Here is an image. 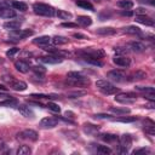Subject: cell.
Here are the masks:
<instances>
[{"mask_svg":"<svg viewBox=\"0 0 155 155\" xmlns=\"http://www.w3.org/2000/svg\"><path fill=\"white\" fill-rule=\"evenodd\" d=\"M33 10L36 15L39 16H45V17H52L56 13V10L48 5V4H44V2H35L33 5Z\"/></svg>","mask_w":155,"mask_h":155,"instance_id":"obj_1","label":"cell"},{"mask_svg":"<svg viewBox=\"0 0 155 155\" xmlns=\"http://www.w3.org/2000/svg\"><path fill=\"white\" fill-rule=\"evenodd\" d=\"M96 87L103 94H108V96L109 94H115V93L119 92V88L108 80H97L96 81Z\"/></svg>","mask_w":155,"mask_h":155,"instance_id":"obj_2","label":"cell"},{"mask_svg":"<svg viewBox=\"0 0 155 155\" xmlns=\"http://www.w3.org/2000/svg\"><path fill=\"white\" fill-rule=\"evenodd\" d=\"M82 58H96L99 59L102 57H104L105 52L102 48H84L81 51L78 52Z\"/></svg>","mask_w":155,"mask_h":155,"instance_id":"obj_3","label":"cell"},{"mask_svg":"<svg viewBox=\"0 0 155 155\" xmlns=\"http://www.w3.org/2000/svg\"><path fill=\"white\" fill-rule=\"evenodd\" d=\"M137 94L136 93H132V92H121V93H117L115 96V101L116 102H120V103H132L134 99H136Z\"/></svg>","mask_w":155,"mask_h":155,"instance_id":"obj_4","label":"cell"},{"mask_svg":"<svg viewBox=\"0 0 155 155\" xmlns=\"http://www.w3.org/2000/svg\"><path fill=\"white\" fill-rule=\"evenodd\" d=\"M17 138L18 139H25V140L35 142V140H38V133L34 130H24V131H22V132H19L17 134Z\"/></svg>","mask_w":155,"mask_h":155,"instance_id":"obj_5","label":"cell"},{"mask_svg":"<svg viewBox=\"0 0 155 155\" xmlns=\"http://www.w3.org/2000/svg\"><path fill=\"white\" fill-rule=\"evenodd\" d=\"M120 149H121V153H127L128 149L131 148L132 145V137L130 134H122L120 137Z\"/></svg>","mask_w":155,"mask_h":155,"instance_id":"obj_6","label":"cell"},{"mask_svg":"<svg viewBox=\"0 0 155 155\" xmlns=\"http://www.w3.org/2000/svg\"><path fill=\"white\" fill-rule=\"evenodd\" d=\"M34 34L33 30H29V29H17V30H11L10 35L15 39H25V38H29Z\"/></svg>","mask_w":155,"mask_h":155,"instance_id":"obj_7","label":"cell"},{"mask_svg":"<svg viewBox=\"0 0 155 155\" xmlns=\"http://www.w3.org/2000/svg\"><path fill=\"white\" fill-rule=\"evenodd\" d=\"M108 79L114 82H124L126 80V75L120 70H110L108 73Z\"/></svg>","mask_w":155,"mask_h":155,"instance_id":"obj_8","label":"cell"},{"mask_svg":"<svg viewBox=\"0 0 155 155\" xmlns=\"http://www.w3.org/2000/svg\"><path fill=\"white\" fill-rule=\"evenodd\" d=\"M58 125V119L54 117H44L39 122V126L41 128H53Z\"/></svg>","mask_w":155,"mask_h":155,"instance_id":"obj_9","label":"cell"},{"mask_svg":"<svg viewBox=\"0 0 155 155\" xmlns=\"http://www.w3.org/2000/svg\"><path fill=\"white\" fill-rule=\"evenodd\" d=\"M40 61L42 63H46V64H58V63H62L63 62V57L54 56V54H48V56L41 57Z\"/></svg>","mask_w":155,"mask_h":155,"instance_id":"obj_10","label":"cell"},{"mask_svg":"<svg viewBox=\"0 0 155 155\" xmlns=\"http://www.w3.org/2000/svg\"><path fill=\"white\" fill-rule=\"evenodd\" d=\"M8 85H10V87H11L12 90H15V91H24V90H27V84H25L24 81H22V80H16V79H13V78L8 81Z\"/></svg>","mask_w":155,"mask_h":155,"instance_id":"obj_11","label":"cell"},{"mask_svg":"<svg viewBox=\"0 0 155 155\" xmlns=\"http://www.w3.org/2000/svg\"><path fill=\"white\" fill-rule=\"evenodd\" d=\"M127 47L131 50V51H133V52H137V53H139V52H144L145 51V45L143 44V42H140V41H130L128 44H127Z\"/></svg>","mask_w":155,"mask_h":155,"instance_id":"obj_12","label":"cell"},{"mask_svg":"<svg viewBox=\"0 0 155 155\" xmlns=\"http://www.w3.org/2000/svg\"><path fill=\"white\" fill-rule=\"evenodd\" d=\"M113 62H114V64H116L119 67H122V68L130 67V64H131V59L126 56H115L113 58Z\"/></svg>","mask_w":155,"mask_h":155,"instance_id":"obj_13","label":"cell"},{"mask_svg":"<svg viewBox=\"0 0 155 155\" xmlns=\"http://www.w3.org/2000/svg\"><path fill=\"white\" fill-rule=\"evenodd\" d=\"M67 84L71 85V86H79V87H84V86H88L90 85V79L88 78H82V79H78V80H73V79H68L67 78Z\"/></svg>","mask_w":155,"mask_h":155,"instance_id":"obj_14","label":"cell"},{"mask_svg":"<svg viewBox=\"0 0 155 155\" xmlns=\"http://www.w3.org/2000/svg\"><path fill=\"white\" fill-rule=\"evenodd\" d=\"M16 16V12L13 8L7 7V6H1L0 7V17L4 19H8V18H13Z\"/></svg>","mask_w":155,"mask_h":155,"instance_id":"obj_15","label":"cell"},{"mask_svg":"<svg viewBox=\"0 0 155 155\" xmlns=\"http://www.w3.org/2000/svg\"><path fill=\"white\" fill-rule=\"evenodd\" d=\"M136 22L140 23V24H144V25H148V27H153L154 25V19L145 16V15H137L136 16Z\"/></svg>","mask_w":155,"mask_h":155,"instance_id":"obj_16","label":"cell"},{"mask_svg":"<svg viewBox=\"0 0 155 155\" xmlns=\"http://www.w3.org/2000/svg\"><path fill=\"white\" fill-rule=\"evenodd\" d=\"M15 68H16L19 73H28V71H29V69H30L29 63H28V62H25V61H22V59H19V61L15 62Z\"/></svg>","mask_w":155,"mask_h":155,"instance_id":"obj_17","label":"cell"},{"mask_svg":"<svg viewBox=\"0 0 155 155\" xmlns=\"http://www.w3.org/2000/svg\"><path fill=\"white\" fill-rule=\"evenodd\" d=\"M17 109H18V111H19L24 117H30V119L34 117V113H33V110H31L28 105H25V104H19Z\"/></svg>","mask_w":155,"mask_h":155,"instance_id":"obj_18","label":"cell"},{"mask_svg":"<svg viewBox=\"0 0 155 155\" xmlns=\"http://www.w3.org/2000/svg\"><path fill=\"white\" fill-rule=\"evenodd\" d=\"M22 22L21 21H8L6 23H4V28L7 30H17L19 29Z\"/></svg>","mask_w":155,"mask_h":155,"instance_id":"obj_19","label":"cell"},{"mask_svg":"<svg viewBox=\"0 0 155 155\" xmlns=\"http://www.w3.org/2000/svg\"><path fill=\"white\" fill-rule=\"evenodd\" d=\"M144 78H147V74L143 70H136L134 73H132L128 76V80L130 81H138V80H143Z\"/></svg>","mask_w":155,"mask_h":155,"instance_id":"obj_20","label":"cell"},{"mask_svg":"<svg viewBox=\"0 0 155 155\" xmlns=\"http://www.w3.org/2000/svg\"><path fill=\"white\" fill-rule=\"evenodd\" d=\"M76 23L82 25V27H88V25L92 24V18L88 17V16H78Z\"/></svg>","mask_w":155,"mask_h":155,"instance_id":"obj_21","label":"cell"},{"mask_svg":"<svg viewBox=\"0 0 155 155\" xmlns=\"http://www.w3.org/2000/svg\"><path fill=\"white\" fill-rule=\"evenodd\" d=\"M96 33L99 35H114V34H116V29H114L111 27H103V28H98L96 30Z\"/></svg>","mask_w":155,"mask_h":155,"instance_id":"obj_22","label":"cell"},{"mask_svg":"<svg viewBox=\"0 0 155 155\" xmlns=\"http://www.w3.org/2000/svg\"><path fill=\"white\" fill-rule=\"evenodd\" d=\"M50 41H51V38L47 36V35H42V36H39V38H36V39L33 40V42L35 45H40V46H46Z\"/></svg>","mask_w":155,"mask_h":155,"instance_id":"obj_23","label":"cell"},{"mask_svg":"<svg viewBox=\"0 0 155 155\" xmlns=\"http://www.w3.org/2000/svg\"><path fill=\"white\" fill-rule=\"evenodd\" d=\"M84 131H85V133H87V134H94V133H97V132L99 131V127L96 126V125L85 124V125H84Z\"/></svg>","mask_w":155,"mask_h":155,"instance_id":"obj_24","label":"cell"},{"mask_svg":"<svg viewBox=\"0 0 155 155\" xmlns=\"http://www.w3.org/2000/svg\"><path fill=\"white\" fill-rule=\"evenodd\" d=\"M11 6L15 8V10H19L22 12L27 11L28 10V5L25 2H22V1H12L11 2Z\"/></svg>","mask_w":155,"mask_h":155,"instance_id":"obj_25","label":"cell"},{"mask_svg":"<svg viewBox=\"0 0 155 155\" xmlns=\"http://www.w3.org/2000/svg\"><path fill=\"white\" fill-rule=\"evenodd\" d=\"M124 33H127V34H133V35H142V31L138 27H134V25H128V27H125L124 29Z\"/></svg>","mask_w":155,"mask_h":155,"instance_id":"obj_26","label":"cell"},{"mask_svg":"<svg viewBox=\"0 0 155 155\" xmlns=\"http://www.w3.org/2000/svg\"><path fill=\"white\" fill-rule=\"evenodd\" d=\"M59 19H70L73 17V15L68 11H64V10H57L56 13H54Z\"/></svg>","mask_w":155,"mask_h":155,"instance_id":"obj_27","label":"cell"},{"mask_svg":"<svg viewBox=\"0 0 155 155\" xmlns=\"http://www.w3.org/2000/svg\"><path fill=\"white\" fill-rule=\"evenodd\" d=\"M51 41H52L53 45H58V46H59V45H64V44H67V42H68V39L64 38V36L56 35V36L51 38Z\"/></svg>","mask_w":155,"mask_h":155,"instance_id":"obj_28","label":"cell"},{"mask_svg":"<svg viewBox=\"0 0 155 155\" xmlns=\"http://www.w3.org/2000/svg\"><path fill=\"white\" fill-rule=\"evenodd\" d=\"M75 4H76L79 7H82V8L93 11V6H92V4H91L90 1H87V0H76Z\"/></svg>","mask_w":155,"mask_h":155,"instance_id":"obj_29","label":"cell"},{"mask_svg":"<svg viewBox=\"0 0 155 155\" xmlns=\"http://www.w3.org/2000/svg\"><path fill=\"white\" fill-rule=\"evenodd\" d=\"M101 138L107 142V143H113L115 140H117V136L116 134H111V133H104V134H101Z\"/></svg>","mask_w":155,"mask_h":155,"instance_id":"obj_30","label":"cell"},{"mask_svg":"<svg viewBox=\"0 0 155 155\" xmlns=\"http://www.w3.org/2000/svg\"><path fill=\"white\" fill-rule=\"evenodd\" d=\"M117 6L121 7V8H124V10H130V8L133 7V2L130 1V0H120L117 2Z\"/></svg>","mask_w":155,"mask_h":155,"instance_id":"obj_31","label":"cell"},{"mask_svg":"<svg viewBox=\"0 0 155 155\" xmlns=\"http://www.w3.org/2000/svg\"><path fill=\"white\" fill-rule=\"evenodd\" d=\"M85 94H86V91H84V90H75V91H70L67 93V96L69 98H78V97H81Z\"/></svg>","mask_w":155,"mask_h":155,"instance_id":"obj_32","label":"cell"},{"mask_svg":"<svg viewBox=\"0 0 155 155\" xmlns=\"http://www.w3.org/2000/svg\"><path fill=\"white\" fill-rule=\"evenodd\" d=\"M110 111H111V113H115V114L124 115V114H128L131 110H130L128 108H126V107H125V108H117V107L115 108V107H111V108H110Z\"/></svg>","mask_w":155,"mask_h":155,"instance_id":"obj_33","label":"cell"},{"mask_svg":"<svg viewBox=\"0 0 155 155\" xmlns=\"http://www.w3.org/2000/svg\"><path fill=\"white\" fill-rule=\"evenodd\" d=\"M67 78H68V79H73V80H78V79L85 78V75H82V74L79 73V71H69V73L67 74Z\"/></svg>","mask_w":155,"mask_h":155,"instance_id":"obj_34","label":"cell"},{"mask_svg":"<svg viewBox=\"0 0 155 155\" xmlns=\"http://www.w3.org/2000/svg\"><path fill=\"white\" fill-rule=\"evenodd\" d=\"M136 90L145 93H155V90L151 86H136Z\"/></svg>","mask_w":155,"mask_h":155,"instance_id":"obj_35","label":"cell"},{"mask_svg":"<svg viewBox=\"0 0 155 155\" xmlns=\"http://www.w3.org/2000/svg\"><path fill=\"white\" fill-rule=\"evenodd\" d=\"M31 153V149L28 147V145H21L17 150V154L18 155H28Z\"/></svg>","mask_w":155,"mask_h":155,"instance_id":"obj_36","label":"cell"},{"mask_svg":"<svg viewBox=\"0 0 155 155\" xmlns=\"http://www.w3.org/2000/svg\"><path fill=\"white\" fill-rule=\"evenodd\" d=\"M17 104V101L15 98H7L6 101L4 102H0V107H12V105H16Z\"/></svg>","mask_w":155,"mask_h":155,"instance_id":"obj_37","label":"cell"},{"mask_svg":"<svg viewBox=\"0 0 155 155\" xmlns=\"http://www.w3.org/2000/svg\"><path fill=\"white\" fill-rule=\"evenodd\" d=\"M84 61L88 64H92V65H96V67H102L103 63L99 61V59H96V58H84Z\"/></svg>","mask_w":155,"mask_h":155,"instance_id":"obj_38","label":"cell"},{"mask_svg":"<svg viewBox=\"0 0 155 155\" xmlns=\"http://www.w3.org/2000/svg\"><path fill=\"white\" fill-rule=\"evenodd\" d=\"M144 131H145L148 134L154 136V134H155V125H154V122H153V121H150V125H145Z\"/></svg>","mask_w":155,"mask_h":155,"instance_id":"obj_39","label":"cell"},{"mask_svg":"<svg viewBox=\"0 0 155 155\" xmlns=\"http://www.w3.org/2000/svg\"><path fill=\"white\" fill-rule=\"evenodd\" d=\"M97 145H98V144H97ZM97 151H98L99 154H104V155L111 154V149L108 148L107 145H98V147H97Z\"/></svg>","mask_w":155,"mask_h":155,"instance_id":"obj_40","label":"cell"},{"mask_svg":"<svg viewBox=\"0 0 155 155\" xmlns=\"http://www.w3.org/2000/svg\"><path fill=\"white\" fill-rule=\"evenodd\" d=\"M46 107H47L50 110L54 111V113H59V111H61V108L58 107V104H56V103H53V102H48Z\"/></svg>","mask_w":155,"mask_h":155,"instance_id":"obj_41","label":"cell"},{"mask_svg":"<svg viewBox=\"0 0 155 155\" xmlns=\"http://www.w3.org/2000/svg\"><path fill=\"white\" fill-rule=\"evenodd\" d=\"M137 119H136V116H124V117H119V119H116V121H119V122H133V121H136Z\"/></svg>","mask_w":155,"mask_h":155,"instance_id":"obj_42","label":"cell"},{"mask_svg":"<svg viewBox=\"0 0 155 155\" xmlns=\"http://www.w3.org/2000/svg\"><path fill=\"white\" fill-rule=\"evenodd\" d=\"M114 51L117 53V56H122V54L127 53V48L126 47H115Z\"/></svg>","mask_w":155,"mask_h":155,"instance_id":"obj_43","label":"cell"},{"mask_svg":"<svg viewBox=\"0 0 155 155\" xmlns=\"http://www.w3.org/2000/svg\"><path fill=\"white\" fill-rule=\"evenodd\" d=\"M18 51H19V48H16V47H15V48H10V50L6 52V56H7V57H10V58H12V57L18 52Z\"/></svg>","mask_w":155,"mask_h":155,"instance_id":"obj_44","label":"cell"},{"mask_svg":"<svg viewBox=\"0 0 155 155\" xmlns=\"http://www.w3.org/2000/svg\"><path fill=\"white\" fill-rule=\"evenodd\" d=\"M33 70L36 73V74H39V73H41V74H44L45 71H46V69L42 67V65H35V67H33Z\"/></svg>","mask_w":155,"mask_h":155,"instance_id":"obj_45","label":"cell"},{"mask_svg":"<svg viewBox=\"0 0 155 155\" xmlns=\"http://www.w3.org/2000/svg\"><path fill=\"white\" fill-rule=\"evenodd\" d=\"M61 27L63 28H76L78 27V23H71V22H67V23H62Z\"/></svg>","mask_w":155,"mask_h":155,"instance_id":"obj_46","label":"cell"},{"mask_svg":"<svg viewBox=\"0 0 155 155\" xmlns=\"http://www.w3.org/2000/svg\"><path fill=\"white\" fill-rule=\"evenodd\" d=\"M139 153H150V150L148 148H139V149L133 150V154H139Z\"/></svg>","mask_w":155,"mask_h":155,"instance_id":"obj_47","label":"cell"},{"mask_svg":"<svg viewBox=\"0 0 155 155\" xmlns=\"http://www.w3.org/2000/svg\"><path fill=\"white\" fill-rule=\"evenodd\" d=\"M94 117L96 119H111V116L108 114H96Z\"/></svg>","mask_w":155,"mask_h":155,"instance_id":"obj_48","label":"cell"},{"mask_svg":"<svg viewBox=\"0 0 155 155\" xmlns=\"http://www.w3.org/2000/svg\"><path fill=\"white\" fill-rule=\"evenodd\" d=\"M31 97H36V98H41V99H44V98H50L48 97V94H39V93H33L31 94Z\"/></svg>","mask_w":155,"mask_h":155,"instance_id":"obj_49","label":"cell"},{"mask_svg":"<svg viewBox=\"0 0 155 155\" xmlns=\"http://www.w3.org/2000/svg\"><path fill=\"white\" fill-rule=\"evenodd\" d=\"M73 36H74V38H76V39H87V38H86V35L80 34V33H75Z\"/></svg>","mask_w":155,"mask_h":155,"instance_id":"obj_50","label":"cell"},{"mask_svg":"<svg viewBox=\"0 0 155 155\" xmlns=\"http://www.w3.org/2000/svg\"><path fill=\"white\" fill-rule=\"evenodd\" d=\"M140 4H149V5H153L154 4V1L153 0H138Z\"/></svg>","mask_w":155,"mask_h":155,"instance_id":"obj_51","label":"cell"},{"mask_svg":"<svg viewBox=\"0 0 155 155\" xmlns=\"http://www.w3.org/2000/svg\"><path fill=\"white\" fill-rule=\"evenodd\" d=\"M154 105H155V104H154V102H151V101H150V103H149V104H147L145 107H147V108H149V109H154V108H155Z\"/></svg>","mask_w":155,"mask_h":155,"instance_id":"obj_52","label":"cell"},{"mask_svg":"<svg viewBox=\"0 0 155 155\" xmlns=\"http://www.w3.org/2000/svg\"><path fill=\"white\" fill-rule=\"evenodd\" d=\"M136 12H137V13H143V15H145V11H144V8H142V7L137 8V10H136Z\"/></svg>","mask_w":155,"mask_h":155,"instance_id":"obj_53","label":"cell"},{"mask_svg":"<svg viewBox=\"0 0 155 155\" xmlns=\"http://www.w3.org/2000/svg\"><path fill=\"white\" fill-rule=\"evenodd\" d=\"M29 104H33V105H36V107H44L42 104H40V103H36V102H29Z\"/></svg>","mask_w":155,"mask_h":155,"instance_id":"obj_54","label":"cell"},{"mask_svg":"<svg viewBox=\"0 0 155 155\" xmlns=\"http://www.w3.org/2000/svg\"><path fill=\"white\" fill-rule=\"evenodd\" d=\"M5 148H6V147H5L4 142H1V140H0V153H1V151H2V150H4Z\"/></svg>","mask_w":155,"mask_h":155,"instance_id":"obj_55","label":"cell"},{"mask_svg":"<svg viewBox=\"0 0 155 155\" xmlns=\"http://www.w3.org/2000/svg\"><path fill=\"white\" fill-rule=\"evenodd\" d=\"M0 91H6V87H4L2 85H0Z\"/></svg>","mask_w":155,"mask_h":155,"instance_id":"obj_56","label":"cell"},{"mask_svg":"<svg viewBox=\"0 0 155 155\" xmlns=\"http://www.w3.org/2000/svg\"><path fill=\"white\" fill-rule=\"evenodd\" d=\"M96 1H98V0H96Z\"/></svg>","mask_w":155,"mask_h":155,"instance_id":"obj_57","label":"cell"}]
</instances>
